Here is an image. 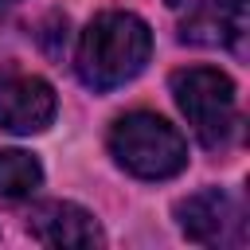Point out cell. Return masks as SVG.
Listing matches in <instances>:
<instances>
[{"label": "cell", "instance_id": "1", "mask_svg": "<svg viewBox=\"0 0 250 250\" xmlns=\"http://www.w3.org/2000/svg\"><path fill=\"white\" fill-rule=\"evenodd\" d=\"M152 55V31L133 12H105L86 23L78 39V78L90 90H113L141 74Z\"/></svg>", "mask_w": 250, "mask_h": 250}, {"label": "cell", "instance_id": "2", "mask_svg": "<svg viewBox=\"0 0 250 250\" xmlns=\"http://www.w3.org/2000/svg\"><path fill=\"white\" fill-rule=\"evenodd\" d=\"M113 160L141 180H168L188 164V145L176 125L156 113H125L109 129Z\"/></svg>", "mask_w": 250, "mask_h": 250}, {"label": "cell", "instance_id": "3", "mask_svg": "<svg viewBox=\"0 0 250 250\" xmlns=\"http://www.w3.org/2000/svg\"><path fill=\"white\" fill-rule=\"evenodd\" d=\"M172 94L188 125L207 148H219L230 141L238 125V105H234V82L223 70L211 66H188L172 74Z\"/></svg>", "mask_w": 250, "mask_h": 250}, {"label": "cell", "instance_id": "4", "mask_svg": "<svg viewBox=\"0 0 250 250\" xmlns=\"http://www.w3.org/2000/svg\"><path fill=\"white\" fill-rule=\"evenodd\" d=\"M176 219H180V230L199 246H242L246 242L242 203L223 188H207V191L188 195L176 207Z\"/></svg>", "mask_w": 250, "mask_h": 250}, {"label": "cell", "instance_id": "5", "mask_svg": "<svg viewBox=\"0 0 250 250\" xmlns=\"http://www.w3.org/2000/svg\"><path fill=\"white\" fill-rule=\"evenodd\" d=\"M180 39L195 47H238L250 23L246 0H164Z\"/></svg>", "mask_w": 250, "mask_h": 250}, {"label": "cell", "instance_id": "6", "mask_svg": "<svg viewBox=\"0 0 250 250\" xmlns=\"http://www.w3.org/2000/svg\"><path fill=\"white\" fill-rule=\"evenodd\" d=\"M55 117V90L43 78L4 74L0 78V129L8 133H43Z\"/></svg>", "mask_w": 250, "mask_h": 250}, {"label": "cell", "instance_id": "7", "mask_svg": "<svg viewBox=\"0 0 250 250\" xmlns=\"http://www.w3.org/2000/svg\"><path fill=\"white\" fill-rule=\"evenodd\" d=\"M27 230L43 246H102V227L78 203L51 199L27 215Z\"/></svg>", "mask_w": 250, "mask_h": 250}, {"label": "cell", "instance_id": "8", "mask_svg": "<svg viewBox=\"0 0 250 250\" xmlns=\"http://www.w3.org/2000/svg\"><path fill=\"white\" fill-rule=\"evenodd\" d=\"M39 184H43V168L31 152H23V148L0 152V199H23Z\"/></svg>", "mask_w": 250, "mask_h": 250}, {"label": "cell", "instance_id": "9", "mask_svg": "<svg viewBox=\"0 0 250 250\" xmlns=\"http://www.w3.org/2000/svg\"><path fill=\"white\" fill-rule=\"evenodd\" d=\"M59 35H66V20H62V16H51V20L43 23V35H39L43 47H47V55H59V51H62V47H59Z\"/></svg>", "mask_w": 250, "mask_h": 250}, {"label": "cell", "instance_id": "10", "mask_svg": "<svg viewBox=\"0 0 250 250\" xmlns=\"http://www.w3.org/2000/svg\"><path fill=\"white\" fill-rule=\"evenodd\" d=\"M8 4H16V0H0V8H8Z\"/></svg>", "mask_w": 250, "mask_h": 250}]
</instances>
